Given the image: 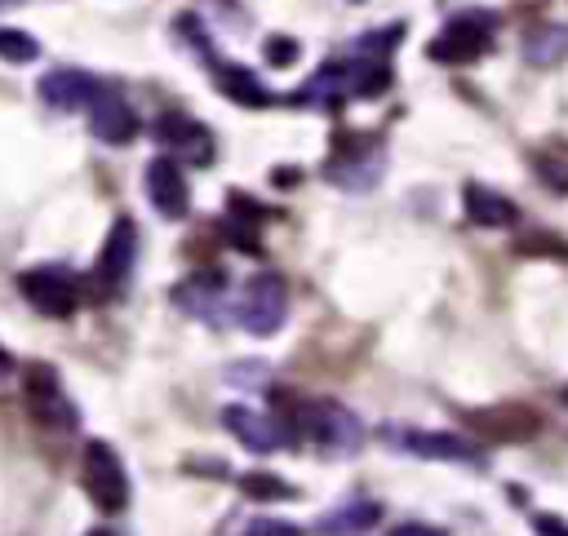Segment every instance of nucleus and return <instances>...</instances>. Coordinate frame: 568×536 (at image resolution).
Returning a JSON list of instances; mask_svg holds the SVG:
<instances>
[{"label":"nucleus","mask_w":568,"mask_h":536,"mask_svg":"<svg viewBox=\"0 0 568 536\" xmlns=\"http://www.w3.org/2000/svg\"><path fill=\"white\" fill-rule=\"evenodd\" d=\"M275 412L280 421L311 439L320 452H355L364 439V425L351 408H342L337 399H302V394H275Z\"/></svg>","instance_id":"nucleus-1"},{"label":"nucleus","mask_w":568,"mask_h":536,"mask_svg":"<svg viewBox=\"0 0 568 536\" xmlns=\"http://www.w3.org/2000/svg\"><path fill=\"white\" fill-rule=\"evenodd\" d=\"M493 35H497V13L488 9H466L457 18L444 22V31L430 40V58L435 62H448V66H462V62H475L493 49Z\"/></svg>","instance_id":"nucleus-2"},{"label":"nucleus","mask_w":568,"mask_h":536,"mask_svg":"<svg viewBox=\"0 0 568 536\" xmlns=\"http://www.w3.org/2000/svg\"><path fill=\"white\" fill-rule=\"evenodd\" d=\"M80 487H84V496H89L102 514H120V509L129 505V474H124V465H120V456H115L111 443H102V439L84 443Z\"/></svg>","instance_id":"nucleus-3"},{"label":"nucleus","mask_w":568,"mask_h":536,"mask_svg":"<svg viewBox=\"0 0 568 536\" xmlns=\"http://www.w3.org/2000/svg\"><path fill=\"white\" fill-rule=\"evenodd\" d=\"M22 385H27V412H31V421H36L40 430H49V434H71V430L80 425V412H75V403L67 399L62 377H58L49 363H31L27 377H22Z\"/></svg>","instance_id":"nucleus-4"},{"label":"nucleus","mask_w":568,"mask_h":536,"mask_svg":"<svg viewBox=\"0 0 568 536\" xmlns=\"http://www.w3.org/2000/svg\"><path fill=\"white\" fill-rule=\"evenodd\" d=\"M288 315V284L275 270H262L244 284L240 301H235V323L253 337H271Z\"/></svg>","instance_id":"nucleus-5"},{"label":"nucleus","mask_w":568,"mask_h":536,"mask_svg":"<svg viewBox=\"0 0 568 536\" xmlns=\"http://www.w3.org/2000/svg\"><path fill=\"white\" fill-rule=\"evenodd\" d=\"M18 288H22V297H27L40 315H49V319H67V315H75V306H80V284H75V275H67L62 266L27 270V275L18 279Z\"/></svg>","instance_id":"nucleus-6"},{"label":"nucleus","mask_w":568,"mask_h":536,"mask_svg":"<svg viewBox=\"0 0 568 536\" xmlns=\"http://www.w3.org/2000/svg\"><path fill=\"white\" fill-rule=\"evenodd\" d=\"M466 425L488 443H528L541 430V416L528 403H493V408L466 412Z\"/></svg>","instance_id":"nucleus-7"},{"label":"nucleus","mask_w":568,"mask_h":536,"mask_svg":"<svg viewBox=\"0 0 568 536\" xmlns=\"http://www.w3.org/2000/svg\"><path fill=\"white\" fill-rule=\"evenodd\" d=\"M133 257H138V226H133V217H115V226L106 230L102 252H98V270H93L98 288L102 292H115L129 279Z\"/></svg>","instance_id":"nucleus-8"},{"label":"nucleus","mask_w":568,"mask_h":536,"mask_svg":"<svg viewBox=\"0 0 568 536\" xmlns=\"http://www.w3.org/2000/svg\"><path fill=\"white\" fill-rule=\"evenodd\" d=\"M146 195H151L155 213L169 217V221H178V217L191 213V186H186L182 164L173 155H155L146 164Z\"/></svg>","instance_id":"nucleus-9"},{"label":"nucleus","mask_w":568,"mask_h":536,"mask_svg":"<svg viewBox=\"0 0 568 536\" xmlns=\"http://www.w3.org/2000/svg\"><path fill=\"white\" fill-rule=\"evenodd\" d=\"M222 421H226V430H231L248 452H275V447H284L288 434H293L280 416H266V412L244 408V403H231V408L222 412Z\"/></svg>","instance_id":"nucleus-10"},{"label":"nucleus","mask_w":568,"mask_h":536,"mask_svg":"<svg viewBox=\"0 0 568 536\" xmlns=\"http://www.w3.org/2000/svg\"><path fill=\"white\" fill-rule=\"evenodd\" d=\"M89 128H93V137L106 142V146H129V142L138 137V115H133V106H129L115 89L102 84V93H98L93 106H89Z\"/></svg>","instance_id":"nucleus-11"},{"label":"nucleus","mask_w":568,"mask_h":536,"mask_svg":"<svg viewBox=\"0 0 568 536\" xmlns=\"http://www.w3.org/2000/svg\"><path fill=\"white\" fill-rule=\"evenodd\" d=\"M155 137L164 142V151H178V159H191V164H209L213 159V133L200 120L182 115V111L160 115Z\"/></svg>","instance_id":"nucleus-12"},{"label":"nucleus","mask_w":568,"mask_h":536,"mask_svg":"<svg viewBox=\"0 0 568 536\" xmlns=\"http://www.w3.org/2000/svg\"><path fill=\"white\" fill-rule=\"evenodd\" d=\"M98 93H102V84L89 71H75V66H58L40 80V97L53 111H89Z\"/></svg>","instance_id":"nucleus-13"},{"label":"nucleus","mask_w":568,"mask_h":536,"mask_svg":"<svg viewBox=\"0 0 568 536\" xmlns=\"http://www.w3.org/2000/svg\"><path fill=\"white\" fill-rule=\"evenodd\" d=\"M395 443L404 452L430 456V461H479V447L448 430H395Z\"/></svg>","instance_id":"nucleus-14"},{"label":"nucleus","mask_w":568,"mask_h":536,"mask_svg":"<svg viewBox=\"0 0 568 536\" xmlns=\"http://www.w3.org/2000/svg\"><path fill=\"white\" fill-rule=\"evenodd\" d=\"M462 208H466V217H470L475 226H488V230H501V226H515V221H519V204L506 199V195L493 190V186H479V182H470V186L462 190Z\"/></svg>","instance_id":"nucleus-15"},{"label":"nucleus","mask_w":568,"mask_h":536,"mask_svg":"<svg viewBox=\"0 0 568 536\" xmlns=\"http://www.w3.org/2000/svg\"><path fill=\"white\" fill-rule=\"evenodd\" d=\"M213 80H217V89L235 102V106H271L275 97H271V89L248 71V66H240V62H213Z\"/></svg>","instance_id":"nucleus-16"},{"label":"nucleus","mask_w":568,"mask_h":536,"mask_svg":"<svg viewBox=\"0 0 568 536\" xmlns=\"http://www.w3.org/2000/svg\"><path fill=\"white\" fill-rule=\"evenodd\" d=\"M191 315H200V319H222V275L217 270H200V275H191L178 292H173Z\"/></svg>","instance_id":"nucleus-17"},{"label":"nucleus","mask_w":568,"mask_h":536,"mask_svg":"<svg viewBox=\"0 0 568 536\" xmlns=\"http://www.w3.org/2000/svg\"><path fill=\"white\" fill-rule=\"evenodd\" d=\"M524 58L532 66H555L568 58V27L564 22H541L524 35Z\"/></svg>","instance_id":"nucleus-18"},{"label":"nucleus","mask_w":568,"mask_h":536,"mask_svg":"<svg viewBox=\"0 0 568 536\" xmlns=\"http://www.w3.org/2000/svg\"><path fill=\"white\" fill-rule=\"evenodd\" d=\"M377 518H382V509H377L373 501H351V505L324 514V518H320V532H324V536H359V532H368Z\"/></svg>","instance_id":"nucleus-19"},{"label":"nucleus","mask_w":568,"mask_h":536,"mask_svg":"<svg viewBox=\"0 0 568 536\" xmlns=\"http://www.w3.org/2000/svg\"><path fill=\"white\" fill-rule=\"evenodd\" d=\"M532 173L555 195H568V142H541L532 151Z\"/></svg>","instance_id":"nucleus-20"},{"label":"nucleus","mask_w":568,"mask_h":536,"mask_svg":"<svg viewBox=\"0 0 568 536\" xmlns=\"http://www.w3.org/2000/svg\"><path fill=\"white\" fill-rule=\"evenodd\" d=\"M0 58L4 62H36L40 58V40L36 35H27V31H18V27H0Z\"/></svg>","instance_id":"nucleus-21"},{"label":"nucleus","mask_w":568,"mask_h":536,"mask_svg":"<svg viewBox=\"0 0 568 536\" xmlns=\"http://www.w3.org/2000/svg\"><path fill=\"white\" fill-rule=\"evenodd\" d=\"M515 252L519 257H559V261H568V244L555 239V235H524V239H515Z\"/></svg>","instance_id":"nucleus-22"},{"label":"nucleus","mask_w":568,"mask_h":536,"mask_svg":"<svg viewBox=\"0 0 568 536\" xmlns=\"http://www.w3.org/2000/svg\"><path fill=\"white\" fill-rule=\"evenodd\" d=\"M297 53H302V49H297L293 35H271V40H266V62H271V66H288V62H297Z\"/></svg>","instance_id":"nucleus-23"},{"label":"nucleus","mask_w":568,"mask_h":536,"mask_svg":"<svg viewBox=\"0 0 568 536\" xmlns=\"http://www.w3.org/2000/svg\"><path fill=\"white\" fill-rule=\"evenodd\" d=\"M244 492H248V496H293L288 483L266 478V474H248V478H244Z\"/></svg>","instance_id":"nucleus-24"},{"label":"nucleus","mask_w":568,"mask_h":536,"mask_svg":"<svg viewBox=\"0 0 568 536\" xmlns=\"http://www.w3.org/2000/svg\"><path fill=\"white\" fill-rule=\"evenodd\" d=\"M244 536H302V532L293 523H284V518H253L244 527Z\"/></svg>","instance_id":"nucleus-25"},{"label":"nucleus","mask_w":568,"mask_h":536,"mask_svg":"<svg viewBox=\"0 0 568 536\" xmlns=\"http://www.w3.org/2000/svg\"><path fill=\"white\" fill-rule=\"evenodd\" d=\"M390 536H444V532L430 523H399V527H390Z\"/></svg>","instance_id":"nucleus-26"},{"label":"nucleus","mask_w":568,"mask_h":536,"mask_svg":"<svg viewBox=\"0 0 568 536\" xmlns=\"http://www.w3.org/2000/svg\"><path fill=\"white\" fill-rule=\"evenodd\" d=\"M9 368H13V354H9V350H4V346H0V377H4V372H9Z\"/></svg>","instance_id":"nucleus-27"},{"label":"nucleus","mask_w":568,"mask_h":536,"mask_svg":"<svg viewBox=\"0 0 568 536\" xmlns=\"http://www.w3.org/2000/svg\"><path fill=\"white\" fill-rule=\"evenodd\" d=\"M84 536H115V532H106V527H93V532H84Z\"/></svg>","instance_id":"nucleus-28"},{"label":"nucleus","mask_w":568,"mask_h":536,"mask_svg":"<svg viewBox=\"0 0 568 536\" xmlns=\"http://www.w3.org/2000/svg\"><path fill=\"white\" fill-rule=\"evenodd\" d=\"M9 4H22V0H0V9H9Z\"/></svg>","instance_id":"nucleus-29"},{"label":"nucleus","mask_w":568,"mask_h":536,"mask_svg":"<svg viewBox=\"0 0 568 536\" xmlns=\"http://www.w3.org/2000/svg\"><path fill=\"white\" fill-rule=\"evenodd\" d=\"M564 403H568V390H564Z\"/></svg>","instance_id":"nucleus-30"}]
</instances>
